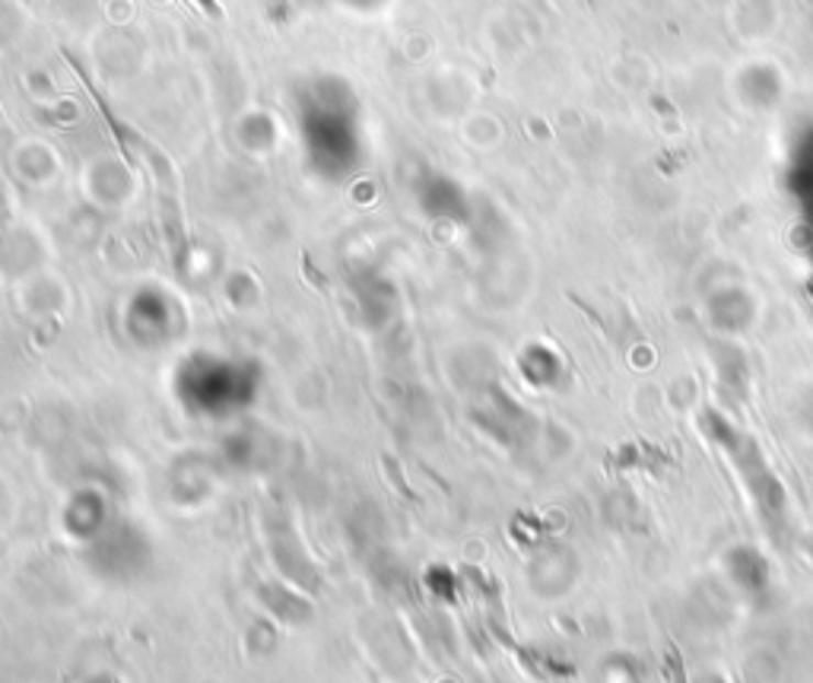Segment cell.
I'll return each mask as SVG.
<instances>
[{"label":"cell","mask_w":813,"mask_h":683,"mask_svg":"<svg viewBox=\"0 0 813 683\" xmlns=\"http://www.w3.org/2000/svg\"><path fill=\"white\" fill-rule=\"evenodd\" d=\"M195 3L204 10V13H207V16H217V20L223 16V7H220L217 0H195Z\"/></svg>","instance_id":"1"}]
</instances>
